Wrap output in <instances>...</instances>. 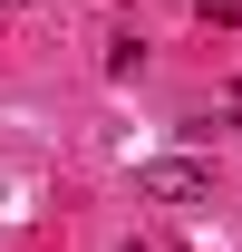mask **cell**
Returning <instances> with one entry per match:
<instances>
[{
  "label": "cell",
  "mask_w": 242,
  "mask_h": 252,
  "mask_svg": "<svg viewBox=\"0 0 242 252\" xmlns=\"http://www.w3.org/2000/svg\"><path fill=\"white\" fill-rule=\"evenodd\" d=\"M10 10H30V0H10Z\"/></svg>",
  "instance_id": "2"
},
{
  "label": "cell",
  "mask_w": 242,
  "mask_h": 252,
  "mask_svg": "<svg viewBox=\"0 0 242 252\" xmlns=\"http://www.w3.org/2000/svg\"><path fill=\"white\" fill-rule=\"evenodd\" d=\"M136 194L194 214V204H213V165H204V156H146V165H136Z\"/></svg>",
  "instance_id": "1"
},
{
  "label": "cell",
  "mask_w": 242,
  "mask_h": 252,
  "mask_svg": "<svg viewBox=\"0 0 242 252\" xmlns=\"http://www.w3.org/2000/svg\"><path fill=\"white\" fill-rule=\"evenodd\" d=\"M126 252H146V243H126Z\"/></svg>",
  "instance_id": "3"
}]
</instances>
